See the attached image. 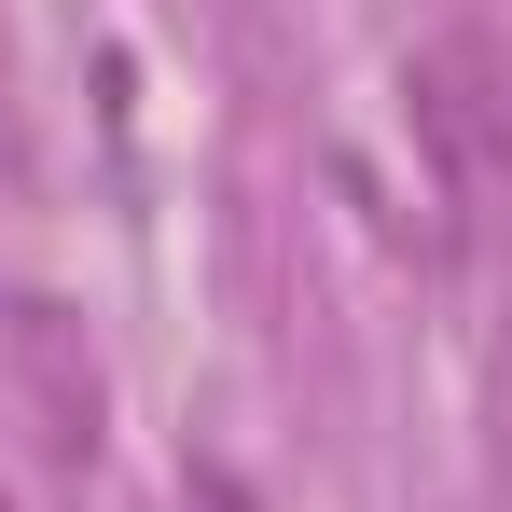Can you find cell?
<instances>
[{"label": "cell", "mask_w": 512, "mask_h": 512, "mask_svg": "<svg viewBox=\"0 0 512 512\" xmlns=\"http://www.w3.org/2000/svg\"><path fill=\"white\" fill-rule=\"evenodd\" d=\"M416 125H429V153L457 167V194H512V84H499V56L471 28H443L416 56Z\"/></svg>", "instance_id": "obj_1"}, {"label": "cell", "mask_w": 512, "mask_h": 512, "mask_svg": "<svg viewBox=\"0 0 512 512\" xmlns=\"http://www.w3.org/2000/svg\"><path fill=\"white\" fill-rule=\"evenodd\" d=\"M0 346H14V374H28V402H42V443L84 457L97 443V374L70 360V319H56V305H0Z\"/></svg>", "instance_id": "obj_2"}]
</instances>
